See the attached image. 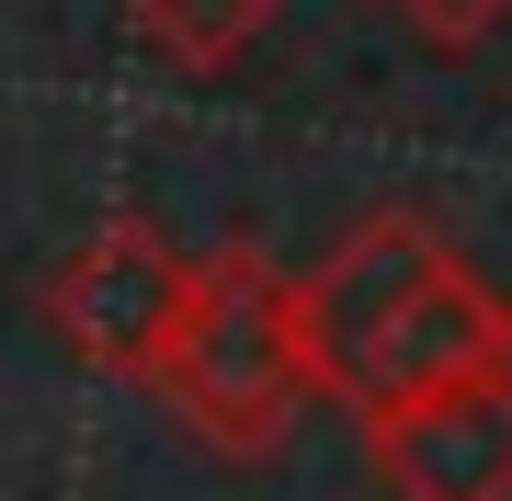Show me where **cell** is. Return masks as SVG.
<instances>
[{
  "mask_svg": "<svg viewBox=\"0 0 512 501\" xmlns=\"http://www.w3.org/2000/svg\"><path fill=\"white\" fill-rule=\"evenodd\" d=\"M296 331H308V388L342 410L456 388L512 365V297L444 240L421 205H376L296 274Z\"/></svg>",
  "mask_w": 512,
  "mask_h": 501,
  "instance_id": "cell-1",
  "label": "cell"
},
{
  "mask_svg": "<svg viewBox=\"0 0 512 501\" xmlns=\"http://www.w3.org/2000/svg\"><path fill=\"white\" fill-rule=\"evenodd\" d=\"M148 399H171V422L205 433L217 456H274L308 410V331H296V274L262 240H217L183 274V319H171Z\"/></svg>",
  "mask_w": 512,
  "mask_h": 501,
  "instance_id": "cell-2",
  "label": "cell"
},
{
  "mask_svg": "<svg viewBox=\"0 0 512 501\" xmlns=\"http://www.w3.org/2000/svg\"><path fill=\"white\" fill-rule=\"evenodd\" d=\"M183 274H194V251H171L148 217H103L92 240L46 274V331L69 342L92 376L148 388V365H160L171 319H183Z\"/></svg>",
  "mask_w": 512,
  "mask_h": 501,
  "instance_id": "cell-3",
  "label": "cell"
},
{
  "mask_svg": "<svg viewBox=\"0 0 512 501\" xmlns=\"http://www.w3.org/2000/svg\"><path fill=\"white\" fill-rule=\"evenodd\" d=\"M353 422H365V456L399 501H512V365L376 399Z\"/></svg>",
  "mask_w": 512,
  "mask_h": 501,
  "instance_id": "cell-4",
  "label": "cell"
},
{
  "mask_svg": "<svg viewBox=\"0 0 512 501\" xmlns=\"http://www.w3.org/2000/svg\"><path fill=\"white\" fill-rule=\"evenodd\" d=\"M274 12L285 0H126V35L160 57V69L217 80V69H239V57L274 35Z\"/></svg>",
  "mask_w": 512,
  "mask_h": 501,
  "instance_id": "cell-5",
  "label": "cell"
},
{
  "mask_svg": "<svg viewBox=\"0 0 512 501\" xmlns=\"http://www.w3.org/2000/svg\"><path fill=\"white\" fill-rule=\"evenodd\" d=\"M387 23H399L421 57H478L512 23V0H387Z\"/></svg>",
  "mask_w": 512,
  "mask_h": 501,
  "instance_id": "cell-6",
  "label": "cell"
}]
</instances>
